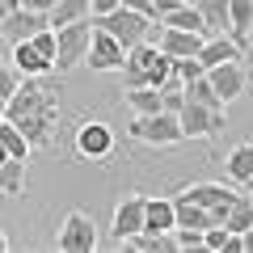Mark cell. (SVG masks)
<instances>
[{
    "instance_id": "cell-15",
    "label": "cell",
    "mask_w": 253,
    "mask_h": 253,
    "mask_svg": "<svg viewBox=\"0 0 253 253\" xmlns=\"http://www.w3.org/2000/svg\"><path fill=\"white\" fill-rule=\"evenodd\" d=\"M173 211H177V228H203V232H207V228L215 224V215H211L203 203H194L186 190L173 194Z\"/></svg>"
},
{
    "instance_id": "cell-33",
    "label": "cell",
    "mask_w": 253,
    "mask_h": 253,
    "mask_svg": "<svg viewBox=\"0 0 253 253\" xmlns=\"http://www.w3.org/2000/svg\"><path fill=\"white\" fill-rule=\"evenodd\" d=\"M89 4H93V17H101V13L118 9V0H89Z\"/></svg>"
},
{
    "instance_id": "cell-1",
    "label": "cell",
    "mask_w": 253,
    "mask_h": 253,
    "mask_svg": "<svg viewBox=\"0 0 253 253\" xmlns=\"http://www.w3.org/2000/svg\"><path fill=\"white\" fill-rule=\"evenodd\" d=\"M4 118L21 126L30 148H51L55 123H59V97H55V89L42 84V76H21L17 93L4 106Z\"/></svg>"
},
{
    "instance_id": "cell-22",
    "label": "cell",
    "mask_w": 253,
    "mask_h": 253,
    "mask_svg": "<svg viewBox=\"0 0 253 253\" xmlns=\"http://www.w3.org/2000/svg\"><path fill=\"white\" fill-rule=\"evenodd\" d=\"M224 228L236 232V236H241L245 228H253V194H236V203L228 207V215H224Z\"/></svg>"
},
{
    "instance_id": "cell-23",
    "label": "cell",
    "mask_w": 253,
    "mask_h": 253,
    "mask_svg": "<svg viewBox=\"0 0 253 253\" xmlns=\"http://www.w3.org/2000/svg\"><path fill=\"white\" fill-rule=\"evenodd\" d=\"M224 165H228V177L245 186V181L253 177V144H236L232 152H228V161H224Z\"/></svg>"
},
{
    "instance_id": "cell-11",
    "label": "cell",
    "mask_w": 253,
    "mask_h": 253,
    "mask_svg": "<svg viewBox=\"0 0 253 253\" xmlns=\"http://www.w3.org/2000/svg\"><path fill=\"white\" fill-rule=\"evenodd\" d=\"M46 26H51V21H46V13L26 9V4H21V9H13L9 17L0 21V34L9 38V42H21V38H34L38 30H46Z\"/></svg>"
},
{
    "instance_id": "cell-21",
    "label": "cell",
    "mask_w": 253,
    "mask_h": 253,
    "mask_svg": "<svg viewBox=\"0 0 253 253\" xmlns=\"http://www.w3.org/2000/svg\"><path fill=\"white\" fill-rule=\"evenodd\" d=\"M81 17H93V4H89V0H55V9L46 13L51 30H59V26H72V21H81Z\"/></svg>"
},
{
    "instance_id": "cell-37",
    "label": "cell",
    "mask_w": 253,
    "mask_h": 253,
    "mask_svg": "<svg viewBox=\"0 0 253 253\" xmlns=\"http://www.w3.org/2000/svg\"><path fill=\"white\" fill-rule=\"evenodd\" d=\"M4 9H9V13H13V9H21V0H4Z\"/></svg>"
},
{
    "instance_id": "cell-17",
    "label": "cell",
    "mask_w": 253,
    "mask_h": 253,
    "mask_svg": "<svg viewBox=\"0 0 253 253\" xmlns=\"http://www.w3.org/2000/svg\"><path fill=\"white\" fill-rule=\"evenodd\" d=\"M249 34H253V0H228V38L245 46Z\"/></svg>"
},
{
    "instance_id": "cell-34",
    "label": "cell",
    "mask_w": 253,
    "mask_h": 253,
    "mask_svg": "<svg viewBox=\"0 0 253 253\" xmlns=\"http://www.w3.org/2000/svg\"><path fill=\"white\" fill-rule=\"evenodd\" d=\"M26 9H38V13H51L55 9V0H21Z\"/></svg>"
},
{
    "instance_id": "cell-19",
    "label": "cell",
    "mask_w": 253,
    "mask_h": 253,
    "mask_svg": "<svg viewBox=\"0 0 253 253\" xmlns=\"http://www.w3.org/2000/svg\"><path fill=\"white\" fill-rule=\"evenodd\" d=\"M161 26H169V30H199V34H207V21H203V13H199L194 0H181L173 13H165V17H161Z\"/></svg>"
},
{
    "instance_id": "cell-24",
    "label": "cell",
    "mask_w": 253,
    "mask_h": 253,
    "mask_svg": "<svg viewBox=\"0 0 253 253\" xmlns=\"http://www.w3.org/2000/svg\"><path fill=\"white\" fill-rule=\"evenodd\" d=\"M123 93H126V106L135 110V114H156V110H165L161 89H152V84H139V89H123Z\"/></svg>"
},
{
    "instance_id": "cell-7",
    "label": "cell",
    "mask_w": 253,
    "mask_h": 253,
    "mask_svg": "<svg viewBox=\"0 0 253 253\" xmlns=\"http://www.w3.org/2000/svg\"><path fill=\"white\" fill-rule=\"evenodd\" d=\"M110 152H114V131H110V123L84 118L76 126V156L81 161H106Z\"/></svg>"
},
{
    "instance_id": "cell-38",
    "label": "cell",
    "mask_w": 253,
    "mask_h": 253,
    "mask_svg": "<svg viewBox=\"0 0 253 253\" xmlns=\"http://www.w3.org/2000/svg\"><path fill=\"white\" fill-rule=\"evenodd\" d=\"M4 17H9V9H4V0H0V21H4Z\"/></svg>"
},
{
    "instance_id": "cell-8",
    "label": "cell",
    "mask_w": 253,
    "mask_h": 253,
    "mask_svg": "<svg viewBox=\"0 0 253 253\" xmlns=\"http://www.w3.org/2000/svg\"><path fill=\"white\" fill-rule=\"evenodd\" d=\"M93 68V72H123L126 63V46L118 42L114 34H106V30L93 26V42H89V59H84Z\"/></svg>"
},
{
    "instance_id": "cell-16",
    "label": "cell",
    "mask_w": 253,
    "mask_h": 253,
    "mask_svg": "<svg viewBox=\"0 0 253 253\" xmlns=\"http://www.w3.org/2000/svg\"><path fill=\"white\" fill-rule=\"evenodd\" d=\"M9 59L17 63V72H21V76H46V72H55V68H51V59H42V55H38V46L30 42V38L13 42Z\"/></svg>"
},
{
    "instance_id": "cell-29",
    "label": "cell",
    "mask_w": 253,
    "mask_h": 253,
    "mask_svg": "<svg viewBox=\"0 0 253 253\" xmlns=\"http://www.w3.org/2000/svg\"><path fill=\"white\" fill-rule=\"evenodd\" d=\"M30 42H34V46H38V55H42V59H51V68H55V51H59V34H55V30L46 26V30H38V34L30 38Z\"/></svg>"
},
{
    "instance_id": "cell-40",
    "label": "cell",
    "mask_w": 253,
    "mask_h": 253,
    "mask_svg": "<svg viewBox=\"0 0 253 253\" xmlns=\"http://www.w3.org/2000/svg\"><path fill=\"white\" fill-rule=\"evenodd\" d=\"M245 190H249V194H253V177H249V181H245Z\"/></svg>"
},
{
    "instance_id": "cell-9",
    "label": "cell",
    "mask_w": 253,
    "mask_h": 253,
    "mask_svg": "<svg viewBox=\"0 0 253 253\" xmlns=\"http://www.w3.org/2000/svg\"><path fill=\"white\" fill-rule=\"evenodd\" d=\"M144 207H148L144 194H126V199L114 207V224H110L114 245H126L135 232H144Z\"/></svg>"
},
{
    "instance_id": "cell-35",
    "label": "cell",
    "mask_w": 253,
    "mask_h": 253,
    "mask_svg": "<svg viewBox=\"0 0 253 253\" xmlns=\"http://www.w3.org/2000/svg\"><path fill=\"white\" fill-rule=\"evenodd\" d=\"M241 253H253V228H245V232H241Z\"/></svg>"
},
{
    "instance_id": "cell-18",
    "label": "cell",
    "mask_w": 253,
    "mask_h": 253,
    "mask_svg": "<svg viewBox=\"0 0 253 253\" xmlns=\"http://www.w3.org/2000/svg\"><path fill=\"white\" fill-rule=\"evenodd\" d=\"M173 228H177L173 199H148V207H144V232H173Z\"/></svg>"
},
{
    "instance_id": "cell-13",
    "label": "cell",
    "mask_w": 253,
    "mask_h": 253,
    "mask_svg": "<svg viewBox=\"0 0 253 253\" xmlns=\"http://www.w3.org/2000/svg\"><path fill=\"white\" fill-rule=\"evenodd\" d=\"M203 42H207V34H199V30H169L161 26V51L169 55V59H186V55H199Z\"/></svg>"
},
{
    "instance_id": "cell-3",
    "label": "cell",
    "mask_w": 253,
    "mask_h": 253,
    "mask_svg": "<svg viewBox=\"0 0 253 253\" xmlns=\"http://www.w3.org/2000/svg\"><path fill=\"white\" fill-rule=\"evenodd\" d=\"M59 51H55V72H72L89 59V42H93V17H81L72 26H59Z\"/></svg>"
},
{
    "instance_id": "cell-31",
    "label": "cell",
    "mask_w": 253,
    "mask_h": 253,
    "mask_svg": "<svg viewBox=\"0 0 253 253\" xmlns=\"http://www.w3.org/2000/svg\"><path fill=\"white\" fill-rule=\"evenodd\" d=\"M177 4H181V0H152V17L161 21L165 13H173V9H177Z\"/></svg>"
},
{
    "instance_id": "cell-39",
    "label": "cell",
    "mask_w": 253,
    "mask_h": 253,
    "mask_svg": "<svg viewBox=\"0 0 253 253\" xmlns=\"http://www.w3.org/2000/svg\"><path fill=\"white\" fill-rule=\"evenodd\" d=\"M4 106H9V101H4V97H0V118H4Z\"/></svg>"
},
{
    "instance_id": "cell-20",
    "label": "cell",
    "mask_w": 253,
    "mask_h": 253,
    "mask_svg": "<svg viewBox=\"0 0 253 253\" xmlns=\"http://www.w3.org/2000/svg\"><path fill=\"white\" fill-rule=\"evenodd\" d=\"M26 165H30V161H21V156L0 161V194L21 199V190H26Z\"/></svg>"
},
{
    "instance_id": "cell-12",
    "label": "cell",
    "mask_w": 253,
    "mask_h": 253,
    "mask_svg": "<svg viewBox=\"0 0 253 253\" xmlns=\"http://www.w3.org/2000/svg\"><path fill=\"white\" fill-rule=\"evenodd\" d=\"M207 81H211V89L224 97V106H228V101H236V97L245 93V68H241V59L207 68Z\"/></svg>"
},
{
    "instance_id": "cell-4",
    "label": "cell",
    "mask_w": 253,
    "mask_h": 253,
    "mask_svg": "<svg viewBox=\"0 0 253 253\" xmlns=\"http://www.w3.org/2000/svg\"><path fill=\"white\" fill-rule=\"evenodd\" d=\"M93 26L106 30V34H114L118 42L131 51L135 42H144V38H148V30H152V17H148V13L126 9V4H118V9H110V13H101V17H93Z\"/></svg>"
},
{
    "instance_id": "cell-30",
    "label": "cell",
    "mask_w": 253,
    "mask_h": 253,
    "mask_svg": "<svg viewBox=\"0 0 253 253\" xmlns=\"http://www.w3.org/2000/svg\"><path fill=\"white\" fill-rule=\"evenodd\" d=\"M177 249H203V228H173Z\"/></svg>"
},
{
    "instance_id": "cell-32",
    "label": "cell",
    "mask_w": 253,
    "mask_h": 253,
    "mask_svg": "<svg viewBox=\"0 0 253 253\" xmlns=\"http://www.w3.org/2000/svg\"><path fill=\"white\" fill-rule=\"evenodd\" d=\"M118 4H126V9H135V13H148L152 17V0H118ZM156 21V17H152Z\"/></svg>"
},
{
    "instance_id": "cell-25",
    "label": "cell",
    "mask_w": 253,
    "mask_h": 253,
    "mask_svg": "<svg viewBox=\"0 0 253 253\" xmlns=\"http://www.w3.org/2000/svg\"><path fill=\"white\" fill-rule=\"evenodd\" d=\"M186 101H199V106H207V110H224V97H219V93L211 89L207 72H203V76H194V81H186Z\"/></svg>"
},
{
    "instance_id": "cell-2",
    "label": "cell",
    "mask_w": 253,
    "mask_h": 253,
    "mask_svg": "<svg viewBox=\"0 0 253 253\" xmlns=\"http://www.w3.org/2000/svg\"><path fill=\"white\" fill-rule=\"evenodd\" d=\"M126 135L139 139V144H152V148H173L186 139L181 131V118L169 114V110H156V114H135L131 126H126Z\"/></svg>"
},
{
    "instance_id": "cell-28",
    "label": "cell",
    "mask_w": 253,
    "mask_h": 253,
    "mask_svg": "<svg viewBox=\"0 0 253 253\" xmlns=\"http://www.w3.org/2000/svg\"><path fill=\"white\" fill-rule=\"evenodd\" d=\"M17 84H21V72H17V63H13V59H0V97L9 101L13 93H17Z\"/></svg>"
},
{
    "instance_id": "cell-27",
    "label": "cell",
    "mask_w": 253,
    "mask_h": 253,
    "mask_svg": "<svg viewBox=\"0 0 253 253\" xmlns=\"http://www.w3.org/2000/svg\"><path fill=\"white\" fill-rule=\"evenodd\" d=\"M0 144L9 148V156H21V161H30V152H34V148H30V139L21 135V126L9 123V118H0Z\"/></svg>"
},
{
    "instance_id": "cell-10",
    "label": "cell",
    "mask_w": 253,
    "mask_h": 253,
    "mask_svg": "<svg viewBox=\"0 0 253 253\" xmlns=\"http://www.w3.org/2000/svg\"><path fill=\"white\" fill-rule=\"evenodd\" d=\"M186 194L194 203H203V207L215 215V224H224V215H228V207L236 203V194L224 186V181H194V186H186Z\"/></svg>"
},
{
    "instance_id": "cell-6",
    "label": "cell",
    "mask_w": 253,
    "mask_h": 253,
    "mask_svg": "<svg viewBox=\"0 0 253 253\" xmlns=\"http://www.w3.org/2000/svg\"><path fill=\"white\" fill-rule=\"evenodd\" d=\"M177 118H181L186 139H215V135H224V126H228L224 110H207V106H199V101H186V106L177 110Z\"/></svg>"
},
{
    "instance_id": "cell-14",
    "label": "cell",
    "mask_w": 253,
    "mask_h": 253,
    "mask_svg": "<svg viewBox=\"0 0 253 253\" xmlns=\"http://www.w3.org/2000/svg\"><path fill=\"white\" fill-rule=\"evenodd\" d=\"M203 68H215V63H232V59H245V46L232 42L228 34H207V42H203L199 51Z\"/></svg>"
},
{
    "instance_id": "cell-36",
    "label": "cell",
    "mask_w": 253,
    "mask_h": 253,
    "mask_svg": "<svg viewBox=\"0 0 253 253\" xmlns=\"http://www.w3.org/2000/svg\"><path fill=\"white\" fill-rule=\"evenodd\" d=\"M4 249H9V236H4V228H0V253H4Z\"/></svg>"
},
{
    "instance_id": "cell-26",
    "label": "cell",
    "mask_w": 253,
    "mask_h": 253,
    "mask_svg": "<svg viewBox=\"0 0 253 253\" xmlns=\"http://www.w3.org/2000/svg\"><path fill=\"white\" fill-rule=\"evenodd\" d=\"M207 21V34H228V0H194Z\"/></svg>"
},
{
    "instance_id": "cell-5",
    "label": "cell",
    "mask_w": 253,
    "mask_h": 253,
    "mask_svg": "<svg viewBox=\"0 0 253 253\" xmlns=\"http://www.w3.org/2000/svg\"><path fill=\"white\" fill-rule=\"evenodd\" d=\"M63 253H93L97 249V224H93L84 211H68L59 224V236H55Z\"/></svg>"
}]
</instances>
